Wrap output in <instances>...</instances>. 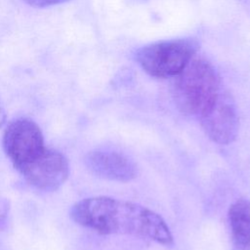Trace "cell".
Listing matches in <instances>:
<instances>
[{
  "mask_svg": "<svg viewBox=\"0 0 250 250\" xmlns=\"http://www.w3.org/2000/svg\"><path fill=\"white\" fill-rule=\"evenodd\" d=\"M206 136L219 145L232 143L238 133V116L231 96L225 90L212 107L198 118Z\"/></svg>",
  "mask_w": 250,
  "mask_h": 250,
  "instance_id": "6",
  "label": "cell"
},
{
  "mask_svg": "<svg viewBox=\"0 0 250 250\" xmlns=\"http://www.w3.org/2000/svg\"><path fill=\"white\" fill-rule=\"evenodd\" d=\"M5 121H6V110L0 99V127L5 123Z\"/></svg>",
  "mask_w": 250,
  "mask_h": 250,
  "instance_id": "11",
  "label": "cell"
},
{
  "mask_svg": "<svg viewBox=\"0 0 250 250\" xmlns=\"http://www.w3.org/2000/svg\"><path fill=\"white\" fill-rule=\"evenodd\" d=\"M223 91L221 79L215 67L206 60H191L177 75L174 98L178 108L197 119L215 104Z\"/></svg>",
  "mask_w": 250,
  "mask_h": 250,
  "instance_id": "2",
  "label": "cell"
},
{
  "mask_svg": "<svg viewBox=\"0 0 250 250\" xmlns=\"http://www.w3.org/2000/svg\"><path fill=\"white\" fill-rule=\"evenodd\" d=\"M70 0H23L27 5L35 8H45L55 5H59Z\"/></svg>",
  "mask_w": 250,
  "mask_h": 250,
  "instance_id": "10",
  "label": "cell"
},
{
  "mask_svg": "<svg viewBox=\"0 0 250 250\" xmlns=\"http://www.w3.org/2000/svg\"><path fill=\"white\" fill-rule=\"evenodd\" d=\"M234 243L242 249H250V200L237 199L228 213Z\"/></svg>",
  "mask_w": 250,
  "mask_h": 250,
  "instance_id": "8",
  "label": "cell"
},
{
  "mask_svg": "<svg viewBox=\"0 0 250 250\" xmlns=\"http://www.w3.org/2000/svg\"><path fill=\"white\" fill-rule=\"evenodd\" d=\"M2 144L6 155L19 171L46 148L41 129L28 118L12 121L4 132Z\"/></svg>",
  "mask_w": 250,
  "mask_h": 250,
  "instance_id": "4",
  "label": "cell"
},
{
  "mask_svg": "<svg viewBox=\"0 0 250 250\" xmlns=\"http://www.w3.org/2000/svg\"><path fill=\"white\" fill-rule=\"evenodd\" d=\"M10 205L6 197L0 194V230H4L8 226Z\"/></svg>",
  "mask_w": 250,
  "mask_h": 250,
  "instance_id": "9",
  "label": "cell"
},
{
  "mask_svg": "<svg viewBox=\"0 0 250 250\" xmlns=\"http://www.w3.org/2000/svg\"><path fill=\"white\" fill-rule=\"evenodd\" d=\"M21 173L34 188L42 191H54L66 181L69 166L62 153L45 148L35 159L26 164Z\"/></svg>",
  "mask_w": 250,
  "mask_h": 250,
  "instance_id": "5",
  "label": "cell"
},
{
  "mask_svg": "<svg viewBox=\"0 0 250 250\" xmlns=\"http://www.w3.org/2000/svg\"><path fill=\"white\" fill-rule=\"evenodd\" d=\"M84 161L92 174L110 181L126 183L138 174L137 165L129 156L113 150L90 151Z\"/></svg>",
  "mask_w": 250,
  "mask_h": 250,
  "instance_id": "7",
  "label": "cell"
},
{
  "mask_svg": "<svg viewBox=\"0 0 250 250\" xmlns=\"http://www.w3.org/2000/svg\"><path fill=\"white\" fill-rule=\"evenodd\" d=\"M198 47L199 43L193 38L157 41L140 48L136 53V60L150 76L174 77L188 64Z\"/></svg>",
  "mask_w": 250,
  "mask_h": 250,
  "instance_id": "3",
  "label": "cell"
},
{
  "mask_svg": "<svg viewBox=\"0 0 250 250\" xmlns=\"http://www.w3.org/2000/svg\"><path fill=\"white\" fill-rule=\"evenodd\" d=\"M70 218L78 225L102 234H127L164 246L174 238L164 219L154 211L108 196L84 198L70 209Z\"/></svg>",
  "mask_w": 250,
  "mask_h": 250,
  "instance_id": "1",
  "label": "cell"
}]
</instances>
